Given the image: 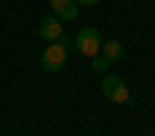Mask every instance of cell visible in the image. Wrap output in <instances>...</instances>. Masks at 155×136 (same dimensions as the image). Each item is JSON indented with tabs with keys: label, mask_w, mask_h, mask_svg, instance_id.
I'll use <instances>...</instances> for the list:
<instances>
[{
	"label": "cell",
	"mask_w": 155,
	"mask_h": 136,
	"mask_svg": "<svg viewBox=\"0 0 155 136\" xmlns=\"http://www.w3.org/2000/svg\"><path fill=\"white\" fill-rule=\"evenodd\" d=\"M90 68H93L96 74H106V71H109V59L99 53V56H93V59H90Z\"/></svg>",
	"instance_id": "52a82bcc"
},
{
	"label": "cell",
	"mask_w": 155,
	"mask_h": 136,
	"mask_svg": "<svg viewBox=\"0 0 155 136\" xmlns=\"http://www.w3.org/2000/svg\"><path fill=\"white\" fill-rule=\"evenodd\" d=\"M50 12H53L56 19H62V22H74L81 6H78L74 0H50Z\"/></svg>",
	"instance_id": "5b68a950"
},
{
	"label": "cell",
	"mask_w": 155,
	"mask_h": 136,
	"mask_svg": "<svg viewBox=\"0 0 155 136\" xmlns=\"http://www.w3.org/2000/svg\"><path fill=\"white\" fill-rule=\"evenodd\" d=\"M99 53L109 59V65H112V62H121V59H124V43H121V40H102V49H99Z\"/></svg>",
	"instance_id": "8992f818"
},
{
	"label": "cell",
	"mask_w": 155,
	"mask_h": 136,
	"mask_svg": "<svg viewBox=\"0 0 155 136\" xmlns=\"http://www.w3.org/2000/svg\"><path fill=\"white\" fill-rule=\"evenodd\" d=\"M78 6H93V3H99V0H74Z\"/></svg>",
	"instance_id": "ba28073f"
},
{
	"label": "cell",
	"mask_w": 155,
	"mask_h": 136,
	"mask_svg": "<svg viewBox=\"0 0 155 136\" xmlns=\"http://www.w3.org/2000/svg\"><path fill=\"white\" fill-rule=\"evenodd\" d=\"M37 34H41L47 43L59 40V37L65 34V31H62V19H56L53 12H50V16H44V19H41V25H37Z\"/></svg>",
	"instance_id": "277c9868"
},
{
	"label": "cell",
	"mask_w": 155,
	"mask_h": 136,
	"mask_svg": "<svg viewBox=\"0 0 155 136\" xmlns=\"http://www.w3.org/2000/svg\"><path fill=\"white\" fill-rule=\"evenodd\" d=\"M71 49H74V40L62 34L59 40H53V43L44 46V53H41V68H44V71H62V68H65V62H68V53H71Z\"/></svg>",
	"instance_id": "6da1fadb"
},
{
	"label": "cell",
	"mask_w": 155,
	"mask_h": 136,
	"mask_svg": "<svg viewBox=\"0 0 155 136\" xmlns=\"http://www.w3.org/2000/svg\"><path fill=\"white\" fill-rule=\"evenodd\" d=\"M74 49H78L81 56H87V59L99 56V49H102V37H99V31L93 28V25H87V28L78 31V37H74Z\"/></svg>",
	"instance_id": "3957f363"
},
{
	"label": "cell",
	"mask_w": 155,
	"mask_h": 136,
	"mask_svg": "<svg viewBox=\"0 0 155 136\" xmlns=\"http://www.w3.org/2000/svg\"><path fill=\"white\" fill-rule=\"evenodd\" d=\"M99 93L106 96V99H112V102H118V105H127L130 102V90H127V84H124V77H118V74H102V81H99Z\"/></svg>",
	"instance_id": "7a4b0ae2"
}]
</instances>
